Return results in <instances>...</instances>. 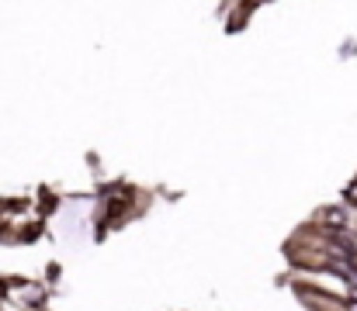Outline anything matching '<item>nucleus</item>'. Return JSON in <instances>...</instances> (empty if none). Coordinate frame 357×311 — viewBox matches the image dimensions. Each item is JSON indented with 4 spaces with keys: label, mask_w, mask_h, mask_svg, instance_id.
<instances>
[{
    "label": "nucleus",
    "mask_w": 357,
    "mask_h": 311,
    "mask_svg": "<svg viewBox=\"0 0 357 311\" xmlns=\"http://www.w3.org/2000/svg\"><path fill=\"white\" fill-rule=\"evenodd\" d=\"M347 198H354V201H357V184L351 187V191H347Z\"/></svg>",
    "instance_id": "nucleus-1"
}]
</instances>
